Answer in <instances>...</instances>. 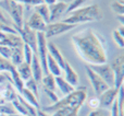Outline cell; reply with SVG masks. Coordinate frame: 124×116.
Wrapping results in <instances>:
<instances>
[{
  "instance_id": "cell-14",
  "label": "cell",
  "mask_w": 124,
  "mask_h": 116,
  "mask_svg": "<svg viewBox=\"0 0 124 116\" xmlns=\"http://www.w3.org/2000/svg\"><path fill=\"white\" fill-rule=\"evenodd\" d=\"M68 3L63 1H57L56 3L49 6V12H50V23L57 22V20L60 19L62 15L66 12L68 9Z\"/></svg>"
},
{
  "instance_id": "cell-11",
  "label": "cell",
  "mask_w": 124,
  "mask_h": 116,
  "mask_svg": "<svg viewBox=\"0 0 124 116\" xmlns=\"http://www.w3.org/2000/svg\"><path fill=\"white\" fill-rule=\"evenodd\" d=\"M119 89L112 87V88H109L108 90H106L102 94L99 95L98 99H99V103H100L101 108H108V110H110L111 105L116 100V97H118Z\"/></svg>"
},
{
  "instance_id": "cell-24",
  "label": "cell",
  "mask_w": 124,
  "mask_h": 116,
  "mask_svg": "<svg viewBox=\"0 0 124 116\" xmlns=\"http://www.w3.org/2000/svg\"><path fill=\"white\" fill-rule=\"evenodd\" d=\"M10 76H11V83H12V86L14 87V89H16V90L21 93L25 87H24V81L19 76V73H17L15 67L10 71Z\"/></svg>"
},
{
  "instance_id": "cell-28",
  "label": "cell",
  "mask_w": 124,
  "mask_h": 116,
  "mask_svg": "<svg viewBox=\"0 0 124 116\" xmlns=\"http://www.w3.org/2000/svg\"><path fill=\"white\" fill-rule=\"evenodd\" d=\"M110 7H111L112 11L116 13V15H124V0L112 1Z\"/></svg>"
},
{
  "instance_id": "cell-16",
  "label": "cell",
  "mask_w": 124,
  "mask_h": 116,
  "mask_svg": "<svg viewBox=\"0 0 124 116\" xmlns=\"http://www.w3.org/2000/svg\"><path fill=\"white\" fill-rule=\"evenodd\" d=\"M47 47H48V54L58 62L59 66L61 67V69H63L66 60H65V58L63 57V54H62L61 50L59 49V47L54 42H49V41H48V43H47Z\"/></svg>"
},
{
  "instance_id": "cell-17",
  "label": "cell",
  "mask_w": 124,
  "mask_h": 116,
  "mask_svg": "<svg viewBox=\"0 0 124 116\" xmlns=\"http://www.w3.org/2000/svg\"><path fill=\"white\" fill-rule=\"evenodd\" d=\"M30 66H31V70H32V78L39 83L44 77V71H43V68H41V65L39 62L37 55H34Z\"/></svg>"
},
{
  "instance_id": "cell-46",
  "label": "cell",
  "mask_w": 124,
  "mask_h": 116,
  "mask_svg": "<svg viewBox=\"0 0 124 116\" xmlns=\"http://www.w3.org/2000/svg\"><path fill=\"white\" fill-rule=\"evenodd\" d=\"M11 116H26V115H21V114H14V115H11Z\"/></svg>"
},
{
  "instance_id": "cell-2",
  "label": "cell",
  "mask_w": 124,
  "mask_h": 116,
  "mask_svg": "<svg viewBox=\"0 0 124 116\" xmlns=\"http://www.w3.org/2000/svg\"><path fill=\"white\" fill-rule=\"evenodd\" d=\"M103 19V12L98 4H89L86 7H79L68 13V17L63 20L64 23L77 24L87 23L93 21H101Z\"/></svg>"
},
{
  "instance_id": "cell-3",
  "label": "cell",
  "mask_w": 124,
  "mask_h": 116,
  "mask_svg": "<svg viewBox=\"0 0 124 116\" xmlns=\"http://www.w3.org/2000/svg\"><path fill=\"white\" fill-rule=\"evenodd\" d=\"M87 88L86 87H78L77 89H74L73 92L70 94L64 95L63 99H60L58 102L52 103L51 105L46 106L43 108L48 114H51L58 108L64 107V106H74V107H82L85 104L87 100Z\"/></svg>"
},
{
  "instance_id": "cell-47",
  "label": "cell",
  "mask_w": 124,
  "mask_h": 116,
  "mask_svg": "<svg viewBox=\"0 0 124 116\" xmlns=\"http://www.w3.org/2000/svg\"><path fill=\"white\" fill-rule=\"evenodd\" d=\"M0 116H8V115H4V114H0Z\"/></svg>"
},
{
  "instance_id": "cell-42",
  "label": "cell",
  "mask_w": 124,
  "mask_h": 116,
  "mask_svg": "<svg viewBox=\"0 0 124 116\" xmlns=\"http://www.w3.org/2000/svg\"><path fill=\"white\" fill-rule=\"evenodd\" d=\"M6 80H7V78H6V76H4V73L3 72H0V84L4 83V82H6Z\"/></svg>"
},
{
  "instance_id": "cell-7",
  "label": "cell",
  "mask_w": 124,
  "mask_h": 116,
  "mask_svg": "<svg viewBox=\"0 0 124 116\" xmlns=\"http://www.w3.org/2000/svg\"><path fill=\"white\" fill-rule=\"evenodd\" d=\"M48 39L45 37V34L41 32L37 33V57L41 65L44 75H48L47 69V55H48V47H47Z\"/></svg>"
},
{
  "instance_id": "cell-6",
  "label": "cell",
  "mask_w": 124,
  "mask_h": 116,
  "mask_svg": "<svg viewBox=\"0 0 124 116\" xmlns=\"http://www.w3.org/2000/svg\"><path fill=\"white\" fill-rule=\"evenodd\" d=\"M85 71H86V76H87L88 80H89L90 84H92L93 90H94L95 94H96L97 97L102 94L106 90H108V89L110 88V87L108 86V84L106 83V82L103 81V80L101 79V78L99 77L88 65L85 66Z\"/></svg>"
},
{
  "instance_id": "cell-4",
  "label": "cell",
  "mask_w": 124,
  "mask_h": 116,
  "mask_svg": "<svg viewBox=\"0 0 124 116\" xmlns=\"http://www.w3.org/2000/svg\"><path fill=\"white\" fill-rule=\"evenodd\" d=\"M0 9L8 13L12 21L13 29H21L23 26L24 6L15 0H0Z\"/></svg>"
},
{
  "instance_id": "cell-30",
  "label": "cell",
  "mask_w": 124,
  "mask_h": 116,
  "mask_svg": "<svg viewBox=\"0 0 124 116\" xmlns=\"http://www.w3.org/2000/svg\"><path fill=\"white\" fill-rule=\"evenodd\" d=\"M14 67L11 65L10 60L4 59L0 56V72H10Z\"/></svg>"
},
{
  "instance_id": "cell-18",
  "label": "cell",
  "mask_w": 124,
  "mask_h": 116,
  "mask_svg": "<svg viewBox=\"0 0 124 116\" xmlns=\"http://www.w3.org/2000/svg\"><path fill=\"white\" fill-rule=\"evenodd\" d=\"M54 80H56V87L59 88V90L61 91V93L63 95H68L70 94L71 92L74 91V87H72L68 81H66L64 78H62L61 76H58V77H54Z\"/></svg>"
},
{
  "instance_id": "cell-20",
  "label": "cell",
  "mask_w": 124,
  "mask_h": 116,
  "mask_svg": "<svg viewBox=\"0 0 124 116\" xmlns=\"http://www.w3.org/2000/svg\"><path fill=\"white\" fill-rule=\"evenodd\" d=\"M47 69H48V73L54 76V77L61 76V72H62L61 67L59 66L58 62L50 56L49 54L47 55Z\"/></svg>"
},
{
  "instance_id": "cell-19",
  "label": "cell",
  "mask_w": 124,
  "mask_h": 116,
  "mask_svg": "<svg viewBox=\"0 0 124 116\" xmlns=\"http://www.w3.org/2000/svg\"><path fill=\"white\" fill-rule=\"evenodd\" d=\"M81 107H74V106H64V107L58 108L51 113V116H77L79 113Z\"/></svg>"
},
{
  "instance_id": "cell-34",
  "label": "cell",
  "mask_w": 124,
  "mask_h": 116,
  "mask_svg": "<svg viewBox=\"0 0 124 116\" xmlns=\"http://www.w3.org/2000/svg\"><path fill=\"white\" fill-rule=\"evenodd\" d=\"M87 116H111V112L108 108H97V110H93L89 112Z\"/></svg>"
},
{
  "instance_id": "cell-37",
  "label": "cell",
  "mask_w": 124,
  "mask_h": 116,
  "mask_svg": "<svg viewBox=\"0 0 124 116\" xmlns=\"http://www.w3.org/2000/svg\"><path fill=\"white\" fill-rule=\"evenodd\" d=\"M88 106L92 108V111H93V110H97V108L100 107V103H99L98 97L89 99V101H88Z\"/></svg>"
},
{
  "instance_id": "cell-41",
  "label": "cell",
  "mask_w": 124,
  "mask_h": 116,
  "mask_svg": "<svg viewBox=\"0 0 124 116\" xmlns=\"http://www.w3.org/2000/svg\"><path fill=\"white\" fill-rule=\"evenodd\" d=\"M43 1H44V3H46L47 6H51V4L56 3V2L59 1V0H43Z\"/></svg>"
},
{
  "instance_id": "cell-5",
  "label": "cell",
  "mask_w": 124,
  "mask_h": 116,
  "mask_svg": "<svg viewBox=\"0 0 124 116\" xmlns=\"http://www.w3.org/2000/svg\"><path fill=\"white\" fill-rule=\"evenodd\" d=\"M17 32V34L21 36L22 41L25 45H27L33 50L35 55H37V33L35 31L31 30L27 26V24L24 23L21 29H14Z\"/></svg>"
},
{
  "instance_id": "cell-45",
  "label": "cell",
  "mask_w": 124,
  "mask_h": 116,
  "mask_svg": "<svg viewBox=\"0 0 124 116\" xmlns=\"http://www.w3.org/2000/svg\"><path fill=\"white\" fill-rule=\"evenodd\" d=\"M61 1H63V2H65V3H68V4H70L71 2L73 1V0H61Z\"/></svg>"
},
{
  "instance_id": "cell-22",
  "label": "cell",
  "mask_w": 124,
  "mask_h": 116,
  "mask_svg": "<svg viewBox=\"0 0 124 116\" xmlns=\"http://www.w3.org/2000/svg\"><path fill=\"white\" fill-rule=\"evenodd\" d=\"M15 69H16L19 76L22 78V80H23L24 82H25L26 80H28V79L32 78V70H31V66L27 64V62L23 61L22 64H20L17 67H15Z\"/></svg>"
},
{
  "instance_id": "cell-10",
  "label": "cell",
  "mask_w": 124,
  "mask_h": 116,
  "mask_svg": "<svg viewBox=\"0 0 124 116\" xmlns=\"http://www.w3.org/2000/svg\"><path fill=\"white\" fill-rule=\"evenodd\" d=\"M110 88L114 87V73L112 70L110 64L106 62V64L101 65H94V66H89Z\"/></svg>"
},
{
  "instance_id": "cell-35",
  "label": "cell",
  "mask_w": 124,
  "mask_h": 116,
  "mask_svg": "<svg viewBox=\"0 0 124 116\" xmlns=\"http://www.w3.org/2000/svg\"><path fill=\"white\" fill-rule=\"evenodd\" d=\"M11 54H12V48L8 47V46L0 45V56H1L2 58L10 60Z\"/></svg>"
},
{
  "instance_id": "cell-23",
  "label": "cell",
  "mask_w": 124,
  "mask_h": 116,
  "mask_svg": "<svg viewBox=\"0 0 124 116\" xmlns=\"http://www.w3.org/2000/svg\"><path fill=\"white\" fill-rule=\"evenodd\" d=\"M24 61V55H23V47L12 48V54L10 57V62L13 67H17L20 64Z\"/></svg>"
},
{
  "instance_id": "cell-33",
  "label": "cell",
  "mask_w": 124,
  "mask_h": 116,
  "mask_svg": "<svg viewBox=\"0 0 124 116\" xmlns=\"http://www.w3.org/2000/svg\"><path fill=\"white\" fill-rule=\"evenodd\" d=\"M87 1H88V0H73V1L68 6V9H66V12L65 13L68 14V13L71 12V11L75 10V9L79 8V7H83Z\"/></svg>"
},
{
  "instance_id": "cell-9",
  "label": "cell",
  "mask_w": 124,
  "mask_h": 116,
  "mask_svg": "<svg viewBox=\"0 0 124 116\" xmlns=\"http://www.w3.org/2000/svg\"><path fill=\"white\" fill-rule=\"evenodd\" d=\"M114 73V88L119 89L123 86L124 80V54L121 53L116 58H113L110 64Z\"/></svg>"
},
{
  "instance_id": "cell-36",
  "label": "cell",
  "mask_w": 124,
  "mask_h": 116,
  "mask_svg": "<svg viewBox=\"0 0 124 116\" xmlns=\"http://www.w3.org/2000/svg\"><path fill=\"white\" fill-rule=\"evenodd\" d=\"M0 32H3V33H17L16 31L13 29L12 25H9V24H4L2 22H0Z\"/></svg>"
},
{
  "instance_id": "cell-38",
  "label": "cell",
  "mask_w": 124,
  "mask_h": 116,
  "mask_svg": "<svg viewBox=\"0 0 124 116\" xmlns=\"http://www.w3.org/2000/svg\"><path fill=\"white\" fill-rule=\"evenodd\" d=\"M45 93L48 95V97H49V99L51 100V101L54 102V103H56V102H58L59 100H60V99H59V97H58V95L56 94V92H54V91L46 90V89H45Z\"/></svg>"
},
{
  "instance_id": "cell-43",
  "label": "cell",
  "mask_w": 124,
  "mask_h": 116,
  "mask_svg": "<svg viewBox=\"0 0 124 116\" xmlns=\"http://www.w3.org/2000/svg\"><path fill=\"white\" fill-rule=\"evenodd\" d=\"M116 19L120 21L121 25H124V15H116Z\"/></svg>"
},
{
  "instance_id": "cell-8",
  "label": "cell",
  "mask_w": 124,
  "mask_h": 116,
  "mask_svg": "<svg viewBox=\"0 0 124 116\" xmlns=\"http://www.w3.org/2000/svg\"><path fill=\"white\" fill-rule=\"evenodd\" d=\"M76 25H73V24H69V23H64L63 21L60 22H52V23H48L46 25L45 29V37L46 39H51L54 36H59V35L66 33L69 31L73 30Z\"/></svg>"
},
{
  "instance_id": "cell-26",
  "label": "cell",
  "mask_w": 124,
  "mask_h": 116,
  "mask_svg": "<svg viewBox=\"0 0 124 116\" xmlns=\"http://www.w3.org/2000/svg\"><path fill=\"white\" fill-rule=\"evenodd\" d=\"M41 83H43V86L45 87L46 90H50V91H54L56 90V80H54V76L50 75V73H48V75H44L43 79H41Z\"/></svg>"
},
{
  "instance_id": "cell-13",
  "label": "cell",
  "mask_w": 124,
  "mask_h": 116,
  "mask_svg": "<svg viewBox=\"0 0 124 116\" xmlns=\"http://www.w3.org/2000/svg\"><path fill=\"white\" fill-rule=\"evenodd\" d=\"M26 24H27V26L31 29V30L35 31L36 33H38V32L44 33L45 32L46 25H47L46 22L44 21L43 18H41L37 12H35V11L32 13V15L30 17V19H28V21L26 22Z\"/></svg>"
},
{
  "instance_id": "cell-1",
  "label": "cell",
  "mask_w": 124,
  "mask_h": 116,
  "mask_svg": "<svg viewBox=\"0 0 124 116\" xmlns=\"http://www.w3.org/2000/svg\"><path fill=\"white\" fill-rule=\"evenodd\" d=\"M71 42L76 54L88 66L106 64L108 54L105 42L93 29H83L72 35Z\"/></svg>"
},
{
  "instance_id": "cell-27",
  "label": "cell",
  "mask_w": 124,
  "mask_h": 116,
  "mask_svg": "<svg viewBox=\"0 0 124 116\" xmlns=\"http://www.w3.org/2000/svg\"><path fill=\"white\" fill-rule=\"evenodd\" d=\"M0 114H4V115L11 116V115L17 114V113H16L14 106L12 105L11 102H4V103L0 104Z\"/></svg>"
},
{
  "instance_id": "cell-32",
  "label": "cell",
  "mask_w": 124,
  "mask_h": 116,
  "mask_svg": "<svg viewBox=\"0 0 124 116\" xmlns=\"http://www.w3.org/2000/svg\"><path fill=\"white\" fill-rule=\"evenodd\" d=\"M23 55H24V61L27 62L28 65H31V62H32L33 57H34L35 54L33 53V50L31 49L27 45H25V44H24V46H23Z\"/></svg>"
},
{
  "instance_id": "cell-31",
  "label": "cell",
  "mask_w": 124,
  "mask_h": 116,
  "mask_svg": "<svg viewBox=\"0 0 124 116\" xmlns=\"http://www.w3.org/2000/svg\"><path fill=\"white\" fill-rule=\"evenodd\" d=\"M112 39L120 48H124V36L119 33L118 30L112 31Z\"/></svg>"
},
{
  "instance_id": "cell-29",
  "label": "cell",
  "mask_w": 124,
  "mask_h": 116,
  "mask_svg": "<svg viewBox=\"0 0 124 116\" xmlns=\"http://www.w3.org/2000/svg\"><path fill=\"white\" fill-rule=\"evenodd\" d=\"M24 87H25L27 90H30L32 93H34L37 97H39V93H38V82H37L36 80H34L33 78L26 80V81L24 82Z\"/></svg>"
},
{
  "instance_id": "cell-25",
  "label": "cell",
  "mask_w": 124,
  "mask_h": 116,
  "mask_svg": "<svg viewBox=\"0 0 124 116\" xmlns=\"http://www.w3.org/2000/svg\"><path fill=\"white\" fill-rule=\"evenodd\" d=\"M35 12H37L41 18L44 19V21L46 22V24L50 23V12H49V6H47L46 3H41L35 7Z\"/></svg>"
},
{
  "instance_id": "cell-39",
  "label": "cell",
  "mask_w": 124,
  "mask_h": 116,
  "mask_svg": "<svg viewBox=\"0 0 124 116\" xmlns=\"http://www.w3.org/2000/svg\"><path fill=\"white\" fill-rule=\"evenodd\" d=\"M0 22H2V23H4V24H9V25H12L11 24V22L9 21L8 19H7V17H6V14L3 13V11L0 9Z\"/></svg>"
},
{
  "instance_id": "cell-44",
  "label": "cell",
  "mask_w": 124,
  "mask_h": 116,
  "mask_svg": "<svg viewBox=\"0 0 124 116\" xmlns=\"http://www.w3.org/2000/svg\"><path fill=\"white\" fill-rule=\"evenodd\" d=\"M118 31H119V33H120L121 35H123L124 36V25H121L120 28L118 29Z\"/></svg>"
},
{
  "instance_id": "cell-15",
  "label": "cell",
  "mask_w": 124,
  "mask_h": 116,
  "mask_svg": "<svg viewBox=\"0 0 124 116\" xmlns=\"http://www.w3.org/2000/svg\"><path fill=\"white\" fill-rule=\"evenodd\" d=\"M62 70L64 71V73H65V77H64V79L66 80V81L69 82V83L71 84L72 87H77L79 84V77H78V73L76 72V70H75L74 68H73L72 66L70 65V62L66 61L65 65H64V68L62 69Z\"/></svg>"
},
{
  "instance_id": "cell-40",
  "label": "cell",
  "mask_w": 124,
  "mask_h": 116,
  "mask_svg": "<svg viewBox=\"0 0 124 116\" xmlns=\"http://www.w3.org/2000/svg\"><path fill=\"white\" fill-rule=\"evenodd\" d=\"M36 115H37V116H51L50 114H48V113H46L45 111H43V110H37Z\"/></svg>"
},
{
  "instance_id": "cell-12",
  "label": "cell",
  "mask_w": 124,
  "mask_h": 116,
  "mask_svg": "<svg viewBox=\"0 0 124 116\" xmlns=\"http://www.w3.org/2000/svg\"><path fill=\"white\" fill-rule=\"evenodd\" d=\"M0 45L8 46L10 48H17L23 47L24 43L17 33H3V37L0 39Z\"/></svg>"
},
{
  "instance_id": "cell-21",
  "label": "cell",
  "mask_w": 124,
  "mask_h": 116,
  "mask_svg": "<svg viewBox=\"0 0 124 116\" xmlns=\"http://www.w3.org/2000/svg\"><path fill=\"white\" fill-rule=\"evenodd\" d=\"M21 97L25 100L27 103H30L32 106H34L36 110H39V100L34 93H32L30 90H27L26 88L23 89V91L21 92Z\"/></svg>"
}]
</instances>
